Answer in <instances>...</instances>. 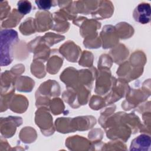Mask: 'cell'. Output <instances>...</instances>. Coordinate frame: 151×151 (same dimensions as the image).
<instances>
[{"label": "cell", "instance_id": "3957f363", "mask_svg": "<svg viewBox=\"0 0 151 151\" xmlns=\"http://www.w3.org/2000/svg\"><path fill=\"white\" fill-rule=\"evenodd\" d=\"M150 137L146 135H141L133 140L130 146V150H145L149 147L150 144Z\"/></svg>", "mask_w": 151, "mask_h": 151}, {"label": "cell", "instance_id": "7a4b0ae2", "mask_svg": "<svg viewBox=\"0 0 151 151\" xmlns=\"http://www.w3.org/2000/svg\"><path fill=\"white\" fill-rule=\"evenodd\" d=\"M134 20L140 24L148 23L150 19V5L147 3L139 4L133 11Z\"/></svg>", "mask_w": 151, "mask_h": 151}, {"label": "cell", "instance_id": "6da1fadb", "mask_svg": "<svg viewBox=\"0 0 151 151\" xmlns=\"http://www.w3.org/2000/svg\"><path fill=\"white\" fill-rule=\"evenodd\" d=\"M1 55L5 52V56L1 59V65H6L11 63L12 58L10 54V48L12 44L18 39L17 33L14 30H5L1 32Z\"/></svg>", "mask_w": 151, "mask_h": 151}, {"label": "cell", "instance_id": "277c9868", "mask_svg": "<svg viewBox=\"0 0 151 151\" xmlns=\"http://www.w3.org/2000/svg\"><path fill=\"white\" fill-rule=\"evenodd\" d=\"M18 11L24 15L28 14L31 10V4L28 1H19L18 4Z\"/></svg>", "mask_w": 151, "mask_h": 151}, {"label": "cell", "instance_id": "5b68a950", "mask_svg": "<svg viewBox=\"0 0 151 151\" xmlns=\"http://www.w3.org/2000/svg\"><path fill=\"white\" fill-rule=\"evenodd\" d=\"M51 1H36L35 3L40 9L48 10L52 6Z\"/></svg>", "mask_w": 151, "mask_h": 151}]
</instances>
